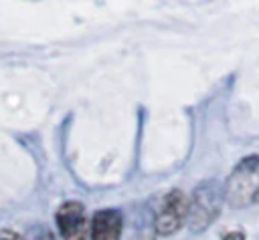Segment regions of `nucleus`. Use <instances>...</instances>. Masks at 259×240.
Instances as JSON below:
<instances>
[{
	"label": "nucleus",
	"mask_w": 259,
	"mask_h": 240,
	"mask_svg": "<svg viewBox=\"0 0 259 240\" xmlns=\"http://www.w3.org/2000/svg\"><path fill=\"white\" fill-rule=\"evenodd\" d=\"M225 200L233 208L259 204V155H249L237 163L227 179Z\"/></svg>",
	"instance_id": "nucleus-1"
},
{
	"label": "nucleus",
	"mask_w": 259,
	"mask_h": 240,
	"mask_svg": "<svg viewBox=\"0 0 259 240\" xmlns=\"http://www.w3.org/2000/svg\"><path fill=\"white\" fill-rule=\"evenodd\" d=\"M225 198V190L214 179H206L194 188L192 200H190V228L194 232L206 230L214 218L221 214V204Z\"/></svg>",
	"instance_id": "nucleus-2"
},
{
	"label": "nucleus",
	"mask_w": 259,
	"mask_h": 240,
	"mask_svg": "<svg viewBox=\"0 0 259 240\" xmlns=\"http://www.w3.org/2000/svg\"><path fill=\"white\" fill-rule=\"evenodd\" d=\"M188 214H190V200L186 198L184 192L172 190L170 194H166V198L154 218V232L160 236H170V234L178 232L184 226Z\"/></svg>",
	"instance_id": "nucleus-3"
},
{
	"label": "nucleus",
	"mask_w": 259,
	"mask_h": 240,
	"mask_svg": "<svg viewBox=\"0 0 259 240\" xmlns=\"http://www.w3.org/2000/svg\"><path fill=\"white\" fill-rule=\"evenodd\" d=\"M59 232L63 240H85L87 236V218L85 208L79 202H65L55 214Z\"/></svg>",
	"instance_id": "nucleus-4"
},
{
	"label": "nucleus",
	"mask_w": 259,
	"mask_h": 240,
	"mask_svg": "<svg viewBox=\"0 0 259 240\" xmlns=\"http://www.w3.org/2000/svg\"><path fill=\"white\" fill-rule=\"evenodd\" d=\"M123 218L117 210H99L91 220V240H119Z\"/></svg>",
	"instance_id": "nucleus-5"
},
{
	"label": "nucleus",
	"mask_w": 259,
	"mask_h": 240,
	"mask_svg": "<svg viewBox=\"0 0 259 240\" xmlns=\"http://www.w3.org/2000/svg\"><path fill=\"white\" fill-rule=\"evenodd\" d=\"M32 240H55V236H53V232L49 228H36Z\"/></svg>",
	"instance_id": "nucleus-6"
},
{
	"label": "nucleus",
	"mask_w": 259,
	"mask_h": 240,
	"mask_svg": "<svg viewBox=\"0 0 259 240\" xmlns=\"http://www.w3.org/2000/svg\"><path fill=\"white\" fill-rule=\"evenodd\" d=\"M0 240H24V238H22L20 234L8 230V232H2V234H0Z\"/></svg>",
	"instance_id": "nucleus-7"
},
{
	"label": "nucleus",
	"mask_w": 259,
	"mask_h": 240,
	"mask_svg": "<svg viewBox=\"0 0 259 240\" xmlns=\"http://www.w3.org/2000/svg\"><path fill=\"white\" fill-rule=\"evenodd\" d=\"M223 240H245V236L241 232H229V234H225Z\"/></svg>",
	"instance_id": "nucleus-8"
}]
</instances>
